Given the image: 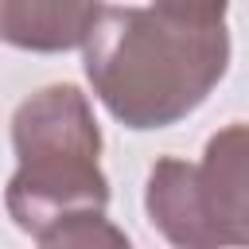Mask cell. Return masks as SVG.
I'll use <instances>...</instances> for the list:
<instances>
[{"mask_svg":"<svg viewBox=\"0 0 249 249\" xmlns=\"http://www.w3.org/2000/svg\"><path fill=\"white\" fill-rule=\"evenodd\" d=\"M101 0H0V35L16 51L58 54L86 43Z\"/></svg>","mask_w":249,"mask_h":249,"instance_id":"cell-4","label":"cell"},{"mask_svg":"<svg viewBox=\"0 0 249 249\" xmlns=\"http://www.w3.org/2000/svg\"><path fill=\"white\" fill-rule=\"evenodd\" d=\"M210 245H249V124H226L195 163Z\"/></svg>","mask_w":249,"mask_h":249,"instance_id":"cell-3","label":"cell"},{"mask_svg":"<svg viewBox=\"0 0 249 249\" xmlns=\"http://www.w3.org/2000/svg\"><path fill=\"white\" fill-rule=\"evenodd\" d=\"M12 148L16 171L4 202L12 222L39 245H54L70 222L105 210L109 179L97 163L101 128L78 86H43L23 97L12 113Z\"/></svg>","mask_w":249,"mask_h":249,"instance_id":"cell-2","label":"cell"},{"mask_svg":"<svg viewBox=\"0 0 249 249\" xmlns=\"http://www.w3.org/2000/svg\"><path fill=\"white\" fill-rule=\"evenodd\" d=\"M144 206L152 226L171 241V245H210L206 233V218H202V198H198V179H195V163L163 156L152 163L148 171V187H144Z\"/></svg>","mask_w":249,"mask_h":249,"instance_id":"cell-5","label":"cell"},{"mask_svg":"<svg viewBox=\"0 0 249 249\" xmlns=\"http://www.w3.org/2000/svg\"><path fill=\"white\" fill-rule=\"evenodd\" d=\"M152 4L195 16V19H226V0H152Z\"/></svg>","mask_w":249,"mask_h":249,"instance_id":"cell-6","label":"cell"},{"mask_svg":"<svg viewBox=\"0 0 249 249\" xmlns=\"http://www.w3.org/2000/svg\"><path fill=\"white\" fill-rule=\"evenodd\" d=\"M86 78L101 105L136 132L191 117L226 78V19L171 8H101L86 43Z\"/></svg>","mask_w":249,"mask_h":249,"instance_id":"cell-1","label":"cell"}]
</instances>
